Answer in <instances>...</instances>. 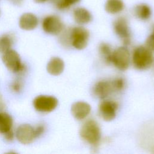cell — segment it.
Listing matches in <instances>:
<instances>
[{"label":"cell","mask_w":154,"mask_h":154,"mask_svg":"<svg viewBox=\"0 0 154 154\" xmlns=\"http://www.w3.org/2000/svg\"><path fill=\"white\" fill-rule=\"evenodd\" d=\"M113 28L116 34L125 45L131 42V32L127 19L123 16L117 17L113 23Z\"/></svg>","instance_id":"obj_8"},{"label":"cell","mask_w":154,"mask_h":154,"mask_svg":"<svg viewBox=\"0 0 154 154\" xmlns=\"http://www.w3.org/2000/svg\"><path fill=\"white\" fill-rule=\"evenodd\" d=\"M5 108V103L4 102L2 95L0 94V112L2 111Z\"/></svg>","instance_id":"obj_28"},{"label":"cell","mask_w":154,"mask_h":154,"mask_svg":"<svg viewBox=\"0 0 154 154\" xmlns=\"http://www.w3.org/2000/svg\"><path fill=\"white\" fill-rule=\"evenodd\" d=\"M57 99L52 96L40 95L33 100L35 109L41 112H49L54 110L58 105Z\"/></svg>","instance_id":"obj_6"},{"label":"cell","mask_w":154,"mask_h":154,"mask_svg":"<svg viewBox=\"0 0 154 154\" xmlns=\"http://www.w3.org/2000/svg\"><path fill=\"white\" fill-rule=\"evenodd\" d=\"M111 63L120 70H126L130 63V54L128 49L124 46L115 49L112 53Z\"/></svg>","instance_id":"obj_7"},{"label":"cell","mask_w":154,"mask_h":154,"mask_svg":"<svg viewBox=\"0 0 154 154\" xmlns=\"http://www.w3.org/2000/svg\"><path fill=\"white\" fill-rule=\"evenodd\" d=\"M4 135L5 139L8 141H13V140L14 139V132H13L12 129H10V131H8V132H7L6 133H5L4 134Z\"/></svg>","instance_id":"obj_26"},{"label":"cell","mask_w":154,"mask_h":154,"mask_svg":"<svg viewBox=\"0 0 154 154\" xmlns=\"http://www.w3.org/2000/svg\"><path fill=\"white\" fill-rule=\"evenodd\" d=\"M13 126V119L10 115L5 112H0V134H4L10 129Z\"/></svg>","instance_id":"obj_18"},{"label":"cell","mask_w":154,"mask_h":154,"mask_svg":"<svg viewBox=\"0 0 154 154\" xmlns=\"http://www.w3.org/2000/svg\"><path fill=\"white\" fill-rule=\"evenodd\" d=\"M152 13V12L150 7L145 3L139 4L134 8V14L135 16L142 20H146L150 19Z\"/></svg>","instance_id":"obj_16"},{"label":"cell","mask_w":154,"mask_h":154,"mask_svg":"<svg viewBox=\"0 0 154 154\" xmlns=\"http://www.w3.org/2000/svg\"><path fill=\"white\" fill-rule=\"evenodd\" d=\"M34 129V133H35V138L40 137L45 132V126L43 125H38Z\"/></svg>","instance_id":"obj_25"},{"label":"cell","mask_w":154,"mask_h":154,"mask_svg":"<svg viewBox=\"0 0 154 154\" xmlns=\"http://www.w3.org/2000/svg\"><path fill=\"white\" fill-rule=\"evenodd\" d=\"M38 19L37 16L31 12L23 13L19 19V26L23 30H33L38 26Z\"/></svg>","instance_id":"obj_11"},{"label":"cell","mask_w":154,"mask_h":154,"mask_svg":"<svg viewBox=\"0 0 154 154\" xmlns=\"http://www.w3.org/2000/svg\"><path fill=\"white\" fill-rule=\"evenodd\" d=\"M89 36V32L86 28L82 26H75L63 32L61 40L64 44L70 43L75 49L81 50L87 46Z\"/></svg>","instance_id":"obj_1"},{"label":"cell","mask_w":154,"mask_h":154,"mask_svg":"<svg viewBox=\"0 0 154 154\" xmlns=\"http://www.w3.org/2000/svg\"><path fill=\"white\" fill-rule=\"evenodd\" d=\"M132 63L138 70H145L150 67L154 62L152 51L146 46H138L132 54Z\"/></svg>","instance_id":"obj_3"},{"label":"cell","mask_w":154,"mask_h":154,"mask_svg":"<svg viewBox=\"0 0 154 154\" xmlns=\"http://www.w3.org/2000/svg\"><path fill=\"white\" fill-rule=\"evenodd\" d=\"M99 51L102 58L106 63H111V56L112 52L111 51L109 45L106 43H102L99 47Z\"/></svg>","instance_id":"obj_20"},{"label":"cell","mask_w":154,"mask_h":154,"mask_svg":"<svg viewBox=\"0 0 154 154\" xmlns=\"http://www.w3.org/2000/svg\"><path fill=\"white\" fill-rule=\"evenodd\" d=\"M32 1L37 4H43L47 2L48 0H32Z\"/></svg>","instance_id":"obj_29"},{"label":"cell","mask_w":154,"mask_h":154,"mask_svg":"<svg viewBox=\"0 0 154 154\" xmlns=\"http://www.w3.org/2000/svg\"><path fill=\"white\" fill-rule=\"evenodd\" d=\"M16 137L23 144H29L35 138L34 129L28 124L20 125L16 129Z\"/></svg>","instance_id":"obj_10"},{"label":"cell","mask_w":154,"mask_h":154,"mask_svg":"<svg viewBox=\"0 0 154 154\" xmlns=\"http://www.w3.org/2000/svg\"><path fill=\"white\" fill-rule=\"evenodd\" d=\"M2 60L5 67L12 72L19 73L25 70V67L21 63L19 54L14 50L10 49L4 52Z\"/></svg>","instance_id":"obj_4"},{"label":"cell","mask_w":154,"mask_h":154,"mask_svg":"<svg viewBox=\"0 0 154 154\" xmlns=\"http://www.w3.org/2000/svg\"><path fill=\"white\" fill-rule=\"evenodd\" d=\"M73 16L75 21L79 25H85L92 20L91 13L85 8L79 7L73 10Z\"/></svg>","instance_id":"obj_14"},{"label":"cell","mask_w":154,"mask_h":154,"mask_svg":"<svg viewBox=\"0 0 154 154\" xmlns=\"http://www.w3.org/2000/svg\"><path fill=\"white\" fill-rule=\"evenodd\" d=\"M79 134L82 140L94 147H96L100 140V129L94 120L86 121L81 126Z\"/></svg>","instance_id":"obj_2"},{"label":"cell","mask_w":154,"mask_h":154,"mask_svg":"<svg viewBox=\"0 0 154 154\" xmlns=\"http://www.w3.org/2000/svg\"><path fill=\"white\" fill-rule=\"evenodd\" d=\"M114 91L111 81H100L93 87L94 95L99 99H105Z\"/></svg>","instance_id":"obj_12"},{"label":"cell","mask_w":154,"mask_h":154,"mask_svg":"<svg viewBox=\"0 0 154 154\" xmlns=\"http://www.w3.org/2000/svg\"><path fill=\"white\" fill-rule=\"evenodd\" d=\"M125 8L123 0H106L105 4V11L111 14L121 13Z\"/></svg>","instance_id":"obj_17"},{"label":"cell","mask_w":154,"mask_h":154,"mask_svg":"<svg viewBox=\"0 0 154 154\" xmlns=\"http://www.w3.org/2000/svg\"><path fill=\"white\" fill-rule=\"evenodd\" d=\"M43 30L47 34L58 35L64 29V24L57 15L51 14L45 17L42 22Z\"/></svg>","instance_id":"obj_5"},{"label":"cell","mask_w":154,"mask_h":154,"mask_svg":"<svg viewBox=\"0 0 154 154\" xmlns=\"http://www.w3.org/2000/svg\"><path fill=\"white\" fill-rule=\"evenodd\" d=\"M8 1L14 5L19 6L24 2L25 0H8Z\"/></svg>","instance_id":"obj_27"},{"label":"cell","mask_w":154,"mask_h":154,"mask_svg":"<svg viewBox=\"0 0 154 154\" xmlns=\"http://www.w3.org/2000/svg\"><path fill=\"white\" fill-rule=\"evenodd\" d=\"M64 63L59 57H53L48 62L46 69L48 72L54 76L60 75L64 70Z\"/></svg>","instance_id":"obj_15"},{"label":"cell","mask_w":154,"mask_h":154,"mask_svg":"<svg viewBox=\"0 0 154 154\" xmlns=\"http://www.w3.org/2000/svg\"><path fill=\"white\" fill-rule=\"evenodd\" d=\"M10 87L13 91L15 93H19L21 91L23 87V84L20 79H16L11 83Z\"/></svg>","instance_id":"obj_23"},{"label":"cell","mask_w":154,"mask_h":154,"mask_svg":"<svg viewBox=\"0 0 154 154\" xmlns=\"http://www.w3.org/2000/svg\"><path fill=\"white\" fill-rule=\"evenodd\" d=\"M81 0H54L55 7L61 10H67L73 5L79 2Z\"/></svg>","instance_id":"obj_21"},{"label":"cell","mask_w":154,"mask_h":154,"mask_svg":"<svg viewBox=\"0 0 154 154\" xmlns=\"http://www.w3.org/2000/svg\"><path fill=\"white\" fill-rule=\"evenodd\" d=\"M14 38L10 34H4L0 37V52H4L11 49Z\"/></svg>","instance_id":"obj_19"},{"label":"cell","mask_w":154,"mask_h":154,"mask_svg":"<svg viewBox=\"0 0 154 154\" xmlns=\"http://www.w3.org/2000/svg\"><path fill=\"white\" fill-rule=\"evenodd\" d=\"M146 46L152 51H154V25L153 26L152 33L146 40Z\"/></svg>","instance_id":"obj_24"},{"label":"cell","mask_w":154,"mask_h":154,"mask_svg":"<svg viewBox=\"0 0 154 154\" xmlns=\"http://www.w3.org/2000/svg\"><path fill=\"white\" fill-rule=\"evenodd\" d=\"M118 108L117 103L112 100H103L99 106L100 117L105 121L109 122L114 119Z\"/></svg>","instance_id":"obj_9"},{"label":"cell","mask_w":154,"mask_h":154,"mask_svg":"<svg viewBox=\"0 0 154 154\" xmlns=\"http://www.w3.org/2000/svg\"><path fill=\"white\" fill-rule=\"evenodd\" d=\"M114 91H121L125 87V81L121 78H117L111 81Z\"/></svg>","instance_id":"obj_22"},{"label":"cell","mask_w":154,"mask_h":154,"mask_svg":"<svg viewBox=\"0 0 154 154\" xmlns=\"http://www.w3.org/2000/svg\"><path fill=\"white\" fill-rule=\"evenodd\" d=\"M91 111V106L87 102L78 101L75 102L71 106V112L77 120H83L86 118Z\"/></svg>","instance_id":"obj_13"}]
</instances>
